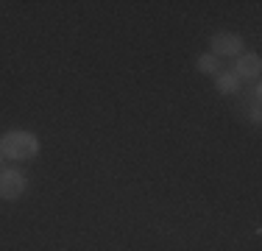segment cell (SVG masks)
Masks as SVG:
<instances>
[{
  "mask_svg": "<svg viewBox=\"0 0 262 251\" xmlns=\"http://www.w3.org/2000/svg\"><path fill=\"white\" fill-rule=\"evenodd\" d=\"M209 48H212V56H217V59H226V56H243V50H246V39H243L240 34H232V31H221V34H215L209 39Z\"/></svg>",
  "mask_w": 262,
  "mask_h": 251,
  "instance_id": "3",
  "label": "cell"
},
{
  "mask_svg": "<svg viewBox=\"0 0 262 251\" xmlns=\"http://www.w3.org/2000/svg\"><path fill=\"white\" fill-rule=\"evenodd\" d=\"M0 159H3V154H0Z\"/></svg>",
  "mask_w": 262,
  "mask_h": 251,
  "instance_id": "8",
  "label": "cell"
},
{
  "mask_svg": "<svg viewBox=\"0 0 262 251\" xmlns=\"http://www.w3.org/2000/svg\"><path fill=\"white\" fill-rule=\"evenodd\" d=\"M251 123H259V100H254L251 106Z\"/></svg>",
  "mask_w": 262,
  "mask_h": 251,
  "instance_id": "7",
  "label": "cell"
},
{
  "mask_svg": "<svg viewBox=\"0 0 262 251\" xmlns=\"http://www.w3.org/2000/svg\"><path fill=\"white\" fill-rule=\"evenodd\" d=\"M215 90L221 92V95H234V92L240 90V78H237L232 70H223L221 75H215Z\"/></svg>",
  "mask_w": 262,
  "mask_h": 251,
  "instance_id": "6",
  "label": "cell"
},
{
  "mask_svg": "<svg viewBox=\"0 0 262 251\" xmlns=\"http://www.w3.org/2000/svg\"><path fill=\"white\" fill-rule=\"evenodd\" d=\"M195 67H198V73H201V75H212V78L223 73V61L217 59V56H212V53L198 56V59H195Z\"/></svg>",
  "mask_w": 262,
  "mask_h": 251,
  "instance_id": "5",
  "label": "cell"
},
{
  "mask_svg": "<svg viewBox=\"0 0 262 251\" xmlns=\"http://www.w3.org/2000/svg\"><path fill=\"white\" fill-rule=\"evenodd\" d=\"M28 190V179L23 171H17V168H6V171H0V198L3 201H17L23 198Z\"/></svg>",
  "mask_w": 262,
  "mask_h": 251,
  "instance_id": "2",
  "label": "cell"
},
{
  "mask_svg": "<svg viewBox=\"0 0 262 251\" xmlns=\"http://www.w3.org/2000/svg\"><path fill=\"white\" fill-rule=\"evenodd\" d=\"M237 78H246V81H257L259 78V73H262V56L259 53H243V56H237V65H234V70H232Z\"/></svg>",
  "mask_w": 262,
  "mask_h": 251,
  "instance_id": "4",
  "label": "cell"
},
{
  "mask_svg": "<svg viewBox=\"0 0 262 251\" xmlns=\"http://www.w3.org/2000/svg\"><path fill=\"white\" fill-rule=\"evenodd\" d=\"M0 154H3L6 159H14V162L34 159V156L39 154V140H36V134H31V131L11 129L0 137Z\"/></svg>",
  "mask_w": 262,
  "mask_h": 251,
  "instance_id": "1",
  "label": "cell"
}]
</instances>
